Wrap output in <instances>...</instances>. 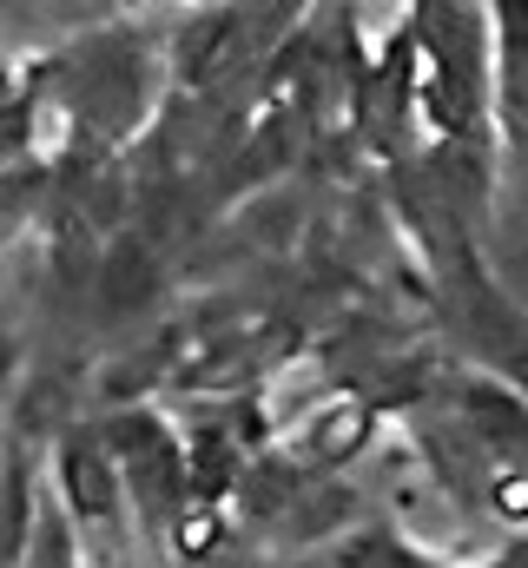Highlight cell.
Listing matches in <instances>:
<instances>
[{
    "instance_id": "obj_1",
    "label": "cell",
    "mask_w": 528,
    "mask_h": 568,
    "mask_svg": "<svg viewBox=\"0 0 528 568\" xmlns=\"http://www.w3.org/2000/svg\"><path fill=\"white\" fill-rule=\"evenodd\" d=\"M106 449L126 476V503L139 516V529L152 542H172V529L185 523L192 509V456H185V436L165 424L152 404H126L106 417Z\"/></svg>"
},
{
    "instance_id": "obj_2",
    "label": "cell",
    "mask_w": 528,
    "mask_h": 568,
    "mask_svg": "<svg viewBox=\"0 0 528 568\" xmlns=\"http://www.w3.org/2000/svg\"><path fill=\"white\" fill-rule=\"evenodd\" d=\"M73 113L100 133H132L152 106V53L139 33H100L80 67H73V87H67Z\"/></svg>"
},
{
    "instance_id": "obj_3",
    "label": "cell",
    "mask_w": 528,
    "mask_h": 568,
    "mask_svg": "<svg viewBox=\"0 0 528 568\" xmlns=\"http://www.w3.org/2000/svg\"><path fill=\"white\" fill-rule=\"evenodd\" d=\"M53 476H60V509L73 516L80 536H113L126 523V476H120V463H113L100 424L60 429Z\"/></svg>"
},
{
    "instance_id": "obj_4",
    "label": "cell",
    "mask_w": 528,
    "mask_h": 568,
    "mask_svg": "<svg viewBox=\"0 0 528 568\" xmlns=\"http://www.w3.org/2000/svg\"><path fill=\"white\" fill-rule=\"evenodd\" d=\"M384 424V410L370 397H324L304 424H297V463L311 469H344L370 449V436Z\"/></svg>"
},
{
    "instance_id": "obj_5",
    "label": "cell",
    "mask_w": 528,
    "mask_h": 568,
    "mask_svg": "<svg viewBox=\"0 0 528 568\" xmlns=\"http://www.w3.org/2000/svg\"><path fill=\"white\" fill-rule=\"evenodd\" d=\"M159 297V258L139 245V239H120L100 265V317L120 324V317H139L145 304Z\"/></svg>"
},
{
    "instance_id": "obj_6",
    "label": "cell",
    "mask_w": 528,
    "mask_h": 568,
    "mask_svg": "<svg viewBox=\"0 0 528 568\" xmlns=\"http://www.w3.org/2000/svg\"><path fill=\"white\" fill-rule=\"evenodd\" d=\"M185 456H192V503H205V509H219V496H232L245 483L232 424H192L185 429Z\"/></svg>"
},
{
    "instance_id": "obj_7",
    "label": "cell",
    "mask_w": 528,
    "mask_h": 568,
    "mask_svg": "<svg viewBox=\"0 0 528 568\" xmlns=\"http://www.w3.org/2000/svg\"><path fill=\"white\" fill-rule=\"evenodd\" d=\"M179 562H212L219 549H225V509H205V503H192L185 509V523L172 529V542H165Z\"/></svg>"
},
{
    "instance_id": "obj_8",
    "label": "cell",
    "mask_w": 528,
    "mask_h": 568,
    "mask_svg": "<svg viewBox=\"0 0 528 568\" xmlns=\"http://www.w3.org/2000/svg\"><path fill=\"white\" fill-rule=\"evenodd\" d=\"M337 568H429V556H416V549H403L396 536H357V542H344L337 549Z\"/></svg>"
},
{
    "instance_id": "obj_9",
    "label": "cell",
    "mask_w": 528,
    "mask_h": 568,
    "mask_svg": "<svg viewBox=\"0 0 528 568\" xmlns=\"http://www.w3.org/2000/svg\"><path fill=\"white\" fill-rule=\"evenodd\" d=\"M483 503H489V516H496V523H509V529H528V469H509V463H502Z\"/></svg>"
}]
</instances>
